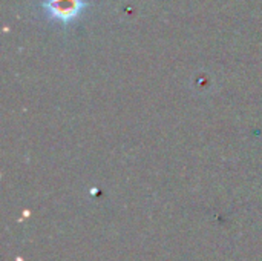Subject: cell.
I'll return each instance as SVG.
<instances>
[{
	"mask_svg": "<svg viewBox=\"0 0 262 261\" xmlns=\"http://www.w3.org/2000/svg\"><path fill=\"white\" fill-rule=\"evenodd\" d=\"M45 8L51 17L57 20H69L81 9V0H48Z\"/></svg>",
	"mask_w": 262,
	"mask_h": 261,
	"instance_id": "obj_1",
	"label": "cell"
}]
</instances>
